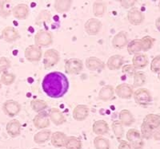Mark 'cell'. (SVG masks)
<instances>
[{
	"mask_svg": "<svg viewBox=\"0 0 160 149\" xmlns=\"http://www.w3.org/2000/svg\"><path fill=\"white\" fill-rule=\"evenodd\" d=\"M67 136L61 132H55L51 137V142L54 147H65L66 141H67Z\"/></svg>",
	"mask_w": 160,
	"mask_h": 149,
	"instance_id": "4fadbf2b",
	"label": "cell"
},
{
	"mask_svg": "<svg viewBox=\"0 0 160 149\" xmlns=\"http://www.w3.org/2000/svg\"><path fill=\"white\" fill-rule=\"evenodd\" d=\"M99 98L102 100H109L114 96V89L112 86H107L101 89L98 93Z\"/></svg>",
	"mask_w": 160,
	"mask_h": 149,
	"instance_id": "484cf974",
	"label": "cell"
},
{
	"mask_svg": "<svg viewBox=\"0 0 160 149\" xmlns=\"http://www.w3.org/2000/svg\"><path fill=\"white\" fill-rule=\"evenodd\" d=\"M94 146L95 149H110V142L108 139L98 136L94 140Z\"/></svg>",
	"mask_w": 160,
	"mask_h": 149,
	"instance_id": "f1b7e54d",
	"label": "cell"
},
{
	"mask_svg": "<svg viewBox=\"0 0 160 149\" xmlns=\"http://www.w3.org/2000/svg\"><path fill=\"white\" fill-rule=\"evenodd\" d=\"M128 43V37L125 32L122 31L117 34L112 40L113 46L116 49H122Z\"/></svg>",
	"mask_w": 160,
	"mask_h": 149,
	"instance_id": "ffe728a7",
	"label": "cell"
},
{
	"mask_svg": "<svg viewBox=\"0 0 160 149\" xmlns=\"http://www.w3.org/2000/svg\"><path fill=\"white\" fill-rule=\"evenodd\" d=\"M119 120L122 125L129 126L134 122V118L131 113L127 109H124L119 113Z\"/></svg>",
	"mask_w": 160,
	"mask_h": 149,
	"instance_id": "4316f807",
	"label": "cell"
},
{
	"mask_svg": "<svg viewBox=\"0 0 160 149\" xmlns=\"http://www.w3.org/2000/svg\"><path fill=\"white\" fill-rule=\"evenodd\" d=\"M66 149H81L82 143L78 138L75 137H69L67 139L65 144Z\"/></svg>",
	"mask_w": 160,
	"mask_h": 149,
	"instance_id": "83f0119b",
	"label": "cell"
},
{
	"mask_svg": "<svg viewBox=\"0 0 160 149\" xmlns=\"http://www.w3.org/2000/svg\"><path fill=\"white\" fill-rule=\"evenodd\" d=\"M71 1H56L55 2V7L58 12H65L70 9Z\"/></svg>",
	"mask_w": 160,
	"mask_h": 149,
	"instance_id": "e575fe53",
	"label": "cell"
},
{
	"mask_svg": "<svg viewBox=\"0 0 160 149\" xmlns=\"http://www.w3.org/2000/svg\"><path fill=\"white\" fill-rule=\"evenodd\" d=\"M32 149H38V148H32Z\"/></svg>",
	"mask_w": 160,
	"mask_h": 149,
	"instance_id": "681fc988",
	"label": "cell"
},
{
	"mask_svg": "<svg viewBox=\"0 0 160 149\" xmlns=\"http://www.w3.org/2000/svg\"><path fill=\"white\" fill-rule=\"evenodd\" d=\"M2 37L6 42H15L19 38L18 30L11 26H7L2 31Z\"/></svg>",
	"mask_w": 160,
	"mask_h": 149,
	"instance_id": "5bb4252c",
	"label": "cell"
},
{
	"mask_svg": "<svg viewBox=\"0 0 160 149\" xmlns=\"http://www.w3.org/2000/svg\"><path fill=\"white\" fill-rule=\"evenodd\" d=\"M159 9H160V3H159Z\"/></svg>",
	"mask_w": 160,
	"mask_h": 149,
	"instance_id": "f907efd6",
	"label": "cell"
},
{
	"mask_svg": "<svg viewBox=\"0 0 160 149\" xmlns=\"http://www.w3.org/2000/svg\"><path fill=\"white\" fill-rule=\"evenodd\" d=\"M106 4L102 2H95L93 5V13L97 17L102 16L105 13Z\"/></svg>",
	"mask_w": 160,
	"mask_h": 149,
	"instance_id": "836d02e7",
	"label": "cell"
},
{
	"mask_svg": "<svg viewBox=\"0 0 160 149\" xmlns=\"http://www.w3.org/2000/svg\"><path fill=\"white\" fill-rule=\"evenodd\" d=\"M89 114V109L86 105H78L73 111V117L78 121H82L88 117Z\"/></svg>",
	"mask_w": 160,
	"mask_h": 149,
	"instance_id": "ac0fdd59",
	"label": "cell"
},
{
	"mask_svg": "<svg viewBox=\"0 0 160 149\" xmlns=\"http://www.w3.org/2000/svg\"><path fill=\"white\" fill-rule=\"evenodd\" d=\"M11 3L9 1H2L0 2V15L1 16L6 18L11 15Z\"/></svg>",
	"mask_w": 160,
	"mask_h": 149,
	"instance_id": "d6a6232c",
	"label": "cell"
},
{
	"mask_svg": "<svg viewBox=\"0 0 160 149\" xmlns=\"http://www.w3.org/2000/svg\"><path fill=\"white\" fill-rule=\"evenodd\" d=\"M42 57V49L39 46L31 45L25 50V58L30 62H38Z\"/></svg>",
	"mask_w": 160,
	"mask_h": 149,
	"instance_id": "52a82bcc",
	"label": "cell"
},
{
	"mask_svg": "<svg viewBox=\"0 0 160 149\" xmlns=\"http://www.w3.org/2000/svg\"><path fill=\"white\" fill-rule=\"evenodd\" d=\"M7 132L11 137H18L21 133V124L17 120H12L7 124Z\"/></svg>",
	"mask_w": 160,
	"mask_h": 149,
	"instance_id": "e0dca14e",
	"label": "cell"
},
{
	"mask_svg": "<svg viewBox=\"0 0 160 149\" xmlns=\"http://www.w3.org/2000/svg\"><path fill=\"white\" fill-rule=\"evenodd\" d=\"M86 66L91 71L102 70L104 68V63L95 57H90L86 60Z\"/></svg>",
	"mask_w": 160,
	"mask_h": 149,
	"instance_id": "d6986e66",
	"label": "cell"
},
{
	"mask_svg": "<svg viewBox=\"0 0 160 149\" xmlns=\"http://www.w3.org/2000/svg\"><path fill=\"white\" fill-rule=\"evenodd\" d=\"M10 67H11V62L9 59L5 57L0 58V73L7 72Z\"/></svg>",
	"mask_w": 160,
	"mask_h": 149,
	"instance_id": "f35d334b",
	"label": "cell"
},
{
	"mask_svg": "<svg viewBox=\"0 0 160 149\" xmlns=\"http://www.w3.org/2000/svg\"><path fill=\"white\" fill-rule=\"evenodd\" d=\"M142 50V46H141V42L140 40L135 39L133 40L128 44V51L130 54H138V52Z\"/></svg>",
	"mask_w": 160,
	"mask_h": 149,
	"instance_id": "f546056e",
	"label": "cell"
},
{
	"mask_svg": "<svg viewBox=\"0 0 160 149\" xmlns=\"http://www.w3.org/2000/svg\"><path fill=\"white\" fill-rule=\"evenodd\" d=\"M31 106L35 112L41 113L42 111H43L46 108L48 107V105H47L46 101H44V100L36 99V100H33L31 101Z\"/></svg>",
	"mask_w": 160,
	"mask_h": 149,
	"instance_id": "4dcf8cb0",
	"label": "cell"
},
{
	"mask_svg": "<svg viewBox=\"0 0 160 149\" xmlns=\"http://www.w3.org/2000/svg\"><path fill=\"white\" fill-rule=\"evenodd\" d=\"M146 81V77L142 72H136L134 75V87H139Z\"/></svg>",
	"mask_w": 160,
	"mask_h": 149,
	"instance_id": "d590c367",
	"label": "cell"
},
{
	"mask_svg": "<svg viewBox=\"0 0 160 149\" xmlns=\"http://www.w3.org/2000/svg\"><path fill=\"white\" fill-rule=\"evenodd\" d=\"M93 132L96 135L102 136L108 133L109 131V127H108V123L104 120H97L93 124Z\"/></svg>",
	"mask_w": 160,
	"mask_h": 149,
	"instance_id": "44dd1931",
	"label": "cell"
},
{
	"mask_svg": "<svg viewBox=\"0 0 160 149\" xmlns=\"http://www.w3.org/2000/svg\"><path fill=\"white\" fill-rule=\"evenodd\" d=\"M160 125L159 116L155 114H149L146 116L143 120L142 127L148 128L150 131L153 132L155 129L158 128Z\"/></svg>",
	"mask_w": 160,
	"mask_h": 149,
	"instance_id": "9c48e42d",
	"label": "cell"
},
{
	"mask_svg": "<svg viewBox=\"0 0 160 149\" xmlns=\"http://www.w3.org/2000/svg\"><path fill=\"white\" fill-rule=\"evenodd\" d=\"M133 66L135 69H142L145 67L148 63V57L146 56L143 54H137L133 58L132 60Z\"/></svg>",
	"mask_w": 160,
	"mask_h": 149,
	"instance_id": "cb8c5ba5",
	"label": "cell"
},
{
	"mask_svg": "<svg viewBox=\"0 0 160 149\" xmlns=\"http://www.w3.org/2000/svg\"><path fill=\"white\" fill-rule=\"evenodd\" d=\"M35 42L39 47H46L52 43V36L51 33L44 30L38 31L35 36Z\"/></svg>",
	"mask_w": 160,
	"mask_h": 149,
	"instance_id": "3957f363",
	"label": "cell"
},
{
	"mask_svg": "<svg viewBox=\"0 0 160 149\" xmlns=\"http://www.w3.org/2000/svg\"><path fill=\"white\" fill-rule=\"evenodd\" d=\"M134 98L136 103L141 105H147L151 102V96L148 89H139L134 93Z\"/></svg>",
	"mask_w": 160,
	"mask_h": 149,
	"instance_id": "ba28073f",
	"label": "cell"
},
{
	"mask_svg": "<svg viewBox=\"0 0 160 149\" xmlns=\"http://www.w3.org/2000/svg\"><path fill=\"white\" fill-rule=\"evenodd\" d=\"M127 139L131 147L134 149H142L144 147V142L142 140V135L136 129H130L127 133Z\"/></svg>",
	"mask_w": 160,
	"mask_h": 149,
	"instance_id": "7a4b0ae2",
	"label": "cell"
},
{
	"mask_svg": "<svg viewBox=\"0 0 160 149\" xmlns=\"http://www.w3.org/2000/svg\"><path fill=\"white\" fill-rule=\"evenodd\" d=\"M33 123L37 128H46L50 125L49 116L46 112H41L37 116H35L33 120Z\"/></svg>",
	"mask_w": 160,
	"mask_h": 149,
	"instance_id": "30bf717a",
	"label": "cell"
},
{
	"mask_svg": "<svg viewBox=\"0 0 160 149\" xmlns=\"http://www.w3.org/2000/svg\"><path fill=\"white\" fill-rule=\"evenodd\" d=\"M112 130L114 132V134L118 139L122 138L123 137V127L122 124L120 122V120H115L112 123Z\"/></svg>",
	"mask_w": 160,
	"mask_h": 149,
	"instance_id": "1f68e13d",
	"label": "cell"
},
{
	"mask_svg": "<svg viewBox=\"0 0 160 149\" xmlns=\"http://www.w3.org/2000/svg\"><path fill=\"white\" fill-rule=\"evenodd\" d=\"M158 79H159V81H160V72H159V73H158Z\"/></svg>",
	"mask_w": 160,
	"mask_h": 149,
	"instance_id": "7dc6e473",
	"label": "cell"
},
{
	"mask_svg": "<svg viewBox=\"0 0 160 149\" xmlns=\"http://www.w3.org/2000/svg\"><path fill=\"white\" fill-rule=\"evenodd\" d=\"M128 21L132 25H139L144 19L143 14L137 8H132L129 11L128 15Z\"/></svg>",
	"mask_w": 160,
	"mask_h": 149,
	"instance_id": "7c38bea8",
	"label": "cell"
},
{
	"mask_svg": "<svg viewBox=\"0 0 160 149\" xmlns=\"http://www.w3.org/2000/svg\"><path fill=\"white\" fill-rule=\"evenodd\" d=\"M15 76L13 73L5 72L1 76V82L3 85H5V86H10V85L13 84V82L15 81Z\"/></svg>",
	"mask_w": 160,
	"mask_h": 149,
	"instance_id": "8d00e7d4",
	"label": "cell"
},
{
	"mask_svg": "<svg viewBox=\"0 0 160 149\" xmlns=\"http://www.w3.org/2000/svg\"><path fill=\"white\" fill-rule=\"evenodd\" d=\"M123 63V58L121 55H113L108 59L107 66L111 70H116L122 66Z\"/></svg>",
	"mask_w": 160,
	"mask_h": 149,
	"instance_id": "603a6c76",
	"label": "cell"
},
{
	"mask_svg": "<svg viewBox=\"0 0 160 149\" xmlns=\"http://www.w3.org/2000/svg\"><path fill=\"white\" fill-rule=\"evenodd\" d=\"M51 18V15H50V12L47 11H43L40 13L38 17L37 18L36 23L40 24V22H48V21L50 20Z\"/></svg>",
	"mask_w": 160,
	"mask_h": 149,
	"instance_id": "60d3db41",
	"label": "cell"
},
{
	"mask_svg": "<svg viewBox=\"0 0 160 149\" xmlns=\"http://www.w3.org/2000/svg\"><path fill=\"white\" fill-rule=\"evenodd\" d=\"M49 116L51 121L55 124V125H60L63 124L65 122V118L62 113L59 111V109L56 108H53L50 110Z\"/></svg>",
	"mask_w": 160,
	"mask_h": 149,
	"instance_id": "7402d4cb",
	"label": "cell"
},
{
	"mask_svg": "<svg viewBox=\"0 0 160 149\" xmlns=\"http://www.w3.org/2000/svg\"><path fill=\"white\" fill-rule=\"evenodd\" d=\"M2 110H3L4 113L6 115H8V116H16L21 110V106L15 100H7L2 105Z\"/></svg>",
	"mask_w": 160,
	"mask_h": 149,
	"instance_id": "8992f818",
	"label": "cell"
},
{
	"mask_svg": "<svg viewBox=\"0 0 160 149\" xmlns=\"http://www.w3.org/2000/svg\"><path fill=\"white\" fill-rule=\"evenodd\" d=\"M59 60V54L55 49H48L44 54L43 64L46 69H50L56 65Z\"/></svg>",
	"mask_w": 160,
	"mask_h": 149,
	"instance_id": "277c9868",
	"label": "cell"
},
{
	"mask_svg": "<svg viewBox=\"0 0 160 149\" xmlns=\"http://www.w3.org/2000/svg\"><path fill=\"white\" fill-rule=\"evenodd\" d=\"M0 89H1V82H0Z\"/></svg>",
	"mask_w": 160,
	"mask_h": 149,
	"instance_id": "c3c4849f",
	"label": "cell"
},
{
	"mask_svg": "<svg viewBox=\"0 0 160 149\" xmlns=\"http://www.w3.org/2000/svg\"><path fill=\"white\" fill-rule=\"evenodd\" d=\"M155 24H156V26L157 28H158V30H160V18H158V19H157Z\"/></svg>",
	"mask_w": 160,
	"mask_h": 149,
	"instance_id": "bcb514c9",
	"label": "cell"
},
{
	"mask_svg": "<svg viewBox=\"0 0 160 149\" xmlns=\"http://www.w3.org/2000/svg\"><path fill=\"white\" fill-rule=\"evenodd\" d=\"M51 137V133L50 130H47V129H44L42 131L38 132V133L35 135L34 137V141L36 143V144H44L46 142L49 140V139Z\"/></svg>",
	"mask_w": 160,
	"mask_h": 149,
	"instance_id": "d4e9b609",
	"label": "cell"
},
{
	"mask_svg": "<svg viewBox=\"0 0 160 149\" xmlns=\"http://www.w3.org/2000/svg\"><path fill=\"white\" fill-rule=\"evenodd\" d=\"M151 69L155 73L160 72V55L155 57L152 60L151 64Z\"/></svg>",
	"mask_w": 160,
	"mask_h": 149,
	"instance_id": "ab89813d",
	"label": "cell"
},
{
	"mask_svg": "<svg viewBox=\"0 0 160 149\" xmlns=\"http://www.w3.org/2000/svg\"><path fill=\"white\" fill-rule=\"evenodd\" d=\"M153 38L150 36H145L140 40L141 46H142V50L148 51L153 46Z\"/></svg>",
	"mask_w": 160,
	"mask_h": 149,
	"instance_id": "74e56055",
	"label": "cell"
},
{
	"mask_svg": "<svg viewBox=\"0 0 160 149\" xmlns=\"http://www.w3.org/2000/svg\"><path fill=\"white\" fill-rule=\"evenodd\" d=\"M42 87L51 98H60L68 92L69 82L63 73L52 72L46 75L42 80Z\"/></svg>",
	"mask_w": 160,
	"mask_h": 149,
	"instance_id": "6da1fadb",
	"label": "cell"
},
{
	"mask_svg": "<svg viewBox=\"0 0 160 149\" xmlns=\"http://www.w3.org/2000/svg\"><path fill=\"white\" fill-rule=\"evenodd\" d=\"M102 23L96 18H91L85 23V30L90 35H95L99 32Z\"/></svg>",
	"mask_w": 160,
	"mask_h": 149,
	"instance_id": "8fae6325",
	"label": "cell"
},
{
	"mask_svg": "<svg viewBox=\"0 0 160 149\" xmlns=\"http://www.w3.org/2000/svg\"><path fill=\"white\" fill-rule=\"evenodd\" d=\"M82 61L78 58H71L65 64V70L69 74H77L82 69Z\"/></svg>",
	"mask_w": 160,
	"mask_h": 149,
	"instance_id": "5b68a950",
	"label": "cell"
},
{
	"mask_svg": "<svg viewBox=\"0 0 160 149\" xmlns=\"http://www.w3.org/2000/svg\"><path fill=\"white\" fill-rule=\"evenodd\" d=\"M115 93L121 98L129 99L133 94V89L128 84H121L116 87Z\"/></svg>",
	"mask_w": 160,
	"mask_h": 149,
	"instance_id": "9a60e30c",
	"label": "cell"
},
{
	"mask_svg": "<svg viewBox=\"0 0 160 149\" xmlns=\"http://www.w3.org/2000/svg\"><path fill=\"white\" fill-rule=\"evenodd\" d=\"M122 73L128 74V76H133L136 72H135V68L133 66V65L128 64L122 67Z\"/></svg>",
	"mask_w": 160,
	"mask_h": 149,
	"instance_id": "b9f144b4",
	"label": "cell"
},
{
	"mask_svg": "<svg viewBox=\"0 0 160 149\" xmlns=\"http://www.w3.org/2000/svg\"><path fill=\"white\" fill-rule=\"evenodd\" d=\"M121 4L123 7L125 8H129L131 7L134 4H135V2H131V1H122L121 2Z\"/></svg>",
	"mask_w": 160,
	"mask_h": 149,
	"instance_id": "ee69618b",
	"label": "cell"
},
{
	"mask_svg": "<svg viewBox=\"0 0 160 149\" xmlns=\"http://www.w3.org/2000/svg\"><path fill=\"white\" fill-rule=\"evenodd\" d=\"M153 137L155 138V140H159L160 141V128H158L156 131H155L153 133Z\"/></svg>",
	"mask_w": 160,
	"mask_h": 149,
	"instance_id": "f6af8a7d",
	"label": "cell"
},
{
	"mask_svg": "<svg viewBox=\"0 0 160 149\" xmlns=\"http://www.w3.org/2000/svg\"><path fill=\"white\" fill-rule=\"evenodd\" d=\"M12 14L14 17L18 19H24L28 17L29 14V9L28 6L23 3L18 4L17 6L14 7L12 9Z\"/></svg>",
	"mask_w": 160,
	"mask_h": 149,
	"instance_id": "2e32d148",
	"label": "cell"
},
{
	"mask_svg": "<svg viewBox=\"0 0 160 149\" xmlns=\"http://www.w3.org/2000/svg\"><path fill=\"white\" fill-rule=\"evenodd\" d=\"M118 149H131V146L128 141L122 140L120 142V144H118Z\"/></svg>",
	"mask_w": 160,
	"mask_h": 149,
	"instance_id": "7bdbcfd3",
	"label": "cell"
}]
</instances>
